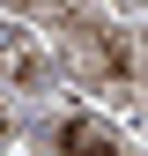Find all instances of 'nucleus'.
I'll return each mask as SVG.
<instances>
[{
    "label": "nucleus",
    "mask_w": 148,
    "mask_h": 156,
    "mask_svg": "<svg viewBox=\"0 0 148 156\" xmlns=\"http://www.w3.org/2000/svg\"><path fill=\"white\" fill-rule=\"evenodd\" d=\"M52 149L59 156H119V134H111L104 119H67L59 134H52Z\"/></svg>",
    "instance_id": "1"
},
{
    "label": "nucleus",
    "mask_w": 148,
    "mask_h": 156,
    "mask_svg": "<svg viewBox=\"0 0 148 156\" xmlns=\"http://www.w3.org/2000/svg\"><path fill=\"white\" fill-rule=\"evenodd\" d=\"M0 134H8V112H0Z\"/></svg>",
    "instance_id": "2"
}]
</instances>
